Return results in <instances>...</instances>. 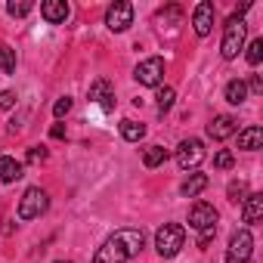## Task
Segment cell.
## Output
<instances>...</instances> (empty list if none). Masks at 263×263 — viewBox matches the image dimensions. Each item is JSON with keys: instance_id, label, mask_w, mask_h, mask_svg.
Segmentation results:
<instances>
[{"instance_id": "cell-1", "label": "cell", "mask_w": 263, "mask_h": 263, "mask_svg": "<svg viewBox=\"0 0 263 263\" xmlns=\"http://www.w3.org/2000/svg\"><path fill=\"white\" fill-rule=\"evenodd\" d=\"M143 245H146L143 229H118L99 245V251L93 254V263H124L130 257H137Z\"/></svg>"}, {"instance_id": "cell-2", "label": "cell", "mask_w": 263, "mask_h": 263, "mask_svg": "<svg viewBox=\"0 0 263 263\" xmlns=\"http://www.w3.org/2000/svg\"><path fill=\"white\" fill-rule=\"evenodd\" d=\"M245 34H248V25L241 16H229L226 25H223V41H220V53L223 59H235L241 50H245Z\"/></svg>"}, {"instance_id": "cell-3", "label": "cell", "mask_w": 263, "mask_h": 263, "mask_svg": "<svg viewBox=\"0 0 263 263\" xmlns=\"http://www.w3.org/2000/svg\"><path fill=\"white\" fill-rule=\"evenodd\" d=\"M183 241H186V229L177 226V223H164V226L155 232V251H158L164 260L174 257V254H180Z\"/></svg>"}, {"instance_id": "cell-4", "label": "cell", "mask_w": 263, "mask_h": 263, "mask_svg": "<svg viewBox=\"0 0 263 263\" xmlns=\"http://www.w3.org/2000/svg\"><path fill=\"white\" fill-rule=\"evenodd\" d=\"M47 208H50V195H47L41 186H31V189H25V195H22V201H19V217H22V220H34V217H41Z\"/></svg>"}, {"instance_id": "cell-5", "label": "cell", "mask_w": 263, "mask_h": 263, "mask_svg": "<svg viewBox=\"0 0 263 263\" xmlns=\"http://www.w3.org/2000/svg\"><path fill=\"white\" fill-rule=\"evenodd\" d=\"M251 254H254V235L248 229L232 232L226 248V263H251Z\"/></svg>"}, {"instance_id": "cell-6", "label": "cell", "mask_w": 263, "mask_h": 263, "mask_svg": "<svg viewBox=\"0 0 263 263\" xmlns=\"http://www.w3.org/2000/svg\"><path fill=\"white\" fill-rule=\"evenodd\" d=\"M105 25H108V31H115V34L127 31L130 25H134V7H130L127 0H118V4H111V7L105 10Z\"/></svg>"}, {"instance_id": "cell-7", "label": "cell", "mask_w": 263, "mask_h": 263, "mask_svg": "<svg viewBox=\"0 0 263 263\" xmlns=\"http://www.w3.org/2000/svg\"><path fill=\"white\" fill-rule=\"evenodd\" d=\"M134 78L143 84V87H161V78H164V59L161 56H149L137 65Z\"/></svg>"}, {"instance_id": "cell-8", "label": "cell", "mask_w": 263, "mask_h": 263, "mask_svg": "<svg viewBox=\"0 0 263 263\" xmlns=\"http://www.w3.org/2000/svg\"><path fill=\"white\" fill-rule=\"evenodd\" d=\"M204 161V143L201 140H183L180 146H177V164L183 167V171H192V167H198Z\"/></svg>"}, {"instance_id": "cell-9", "label": "cell", "mask_w": 263, "mask_h": 263, "mask_svg": "<svg viewBox=\"0 0 263 263\" xmlns=\"http://www.w3.org/2000/svg\"><path fill=\"white\" fill-rule=\"evenodd\" d=\"M189 226L198 229V232H211V229H217V208L208 204V201H195L192 211H189Z\"/></svg>"}, {"instance_id": "cell-10", "label": "cell", "mask_w": 263, "mask_h": 263, "mask_svg": "<svg viewBox=\"0 0 263 263\" xmlns=\"http://www.w3.org/2000/svg\"><path fill=\"white\" fill-rule=\"evenodd\" d=\"M214 4L211 0H201V4L195 7V13H192V28H195V34L198 37H208L211 34V28H214Z\"/></svg>"}, {"instance_id": "cell-11", "label": "cell", "mask_w": 263, "mask_h": 263, "mask_svg": "<svg viewBox=\"0 0 263 263\" xmlns=\"http://www.w3.org/2000/svg\"><path fill=\"white\" fill-rule=\"evenodd\" d=\"M238 130V121L232 118V115H217L211 124H208V137L214 140V143H223V140H229L232 134Z\"/></svg>"}, {"instance_id": "cell-12", "label": "cell", "mask_w": 263, "mask_h": 263, "mask_svg": "<svg viewBox=\"0 0 263 263\" xmlns=\"http://www.w3.org/2000/svg\"><path fill=\"white\" fill-rule=\"evenodd\" d=\"M90 102H99L105 111H111V108H115V90H111V81H105V78L93 81V84H90Z\"/></svg>"}, {"instance_id": "cell-13", "label": "cell", "mask_w": 263, "mask_h": 263, "mask_svg": "<svg viewBox=\"0 0 263 263\" xmlns=\"http://www.w3.org/2000/svg\"><path fill=\"white\" fill-rule=\"evenodd\" d=\"M41 16L50 25H62L68 19V4L65 0H47V4H41Z\"/></svg>"}, {"instance_id": "cell-14", "label": "cell", "mask_w": 263, "mask_h": 263, "mask_svg": "<svg viewBox=\"0 0 263 263\" xmlns=\"http://www.w3.org/2000/svg\"><path fill=\"white\" fill-rule=\"evenodd\" d=\"M260 217H263V195L260 192L245 195V201H241V220L245 223H257Z\"/></svg>"}, {"instance_id": "cell-15", "label": "cell", "mask_w": 263, "mask_h": 263, "mask_svg": "<svg viewBox=\"0 0 263 263\" xmlns=\"http://www.w3.org/2000/svg\"><path fill=\"white\" fill-rule=\"evenodd\" d=\"M22 177H25V164L22 161H16L10 155H0V180H4V183H16Z\"/></svg>"}, {"instance_id": "cell-16", "label": "cell", "mask_w": 263, "mask_h": 263, "mask_svg": "<svg viewBox=\"0 0 263 263\" xmlns=\"http://www.w3.org/2000/svg\"><path fill=\"white\" fill-rule=\"evenodd\" d=\"M260 146H263V127L251 124V127H245L241 134H238V149H245V152H257Z\"/></svg>"}, {"instance_id": "cell-17", "label": "cell", "mask_w": 263, "mask_h": 263, "mask_svg": "<svg viewBox=\"0 0 263 263\" xmlns=\"http://www.w3.org/2000/svg\"><path fill=\"white\" fill-rule=\"evenodd\" d=\"M223 96H226L229 105H241V102L248 99V87H245V81H241V78H232V81L223 87Z\"/></svg>"}, {"instance_id": "cell-18", "label": "cell", "mask_w": 263, "mask_h": 263, "mask_svg": "<svg viewBox=\"0 0 263 263\" xmlns=\"http://www.w3.org/2000/svg\"><path fill=\"white\" fill-rule=\"evenodd\" d=\"M121 137H124L127 143H140V140L146 137V124H137V121L124 118V121H121Z\"/></svg>"}, {"instance_id": "cell-19", "label": "cell", "mask_w": 263, "mask_h": 263, "mask_svg": "<svg viewBox=\"0 0 263 263\" xmlns=\"http://www.w3.org/2000/svg\"><path fill=\"white\" fill-rule=\"evenodd\" d=\"M208 183H211V180H208L204 174H192V177L183 183V189H180V192H183L186 198H195L198 192H204V189H208Z\"/></svg>"}, {"instance_id": "cell-20", "label": "cell", "mask_w": 263, "mask_h": 263, "mask_svg": "<svg viewBox=\"0 0 263 263\" xmlns=\"http://www.w3.org/2000/svg\"><path fill=\"white\" fill-rule=\"evenodd\" d=\"M167 161V149L164 146H149L146 152H143V164L152 171V167H158V164H164Z\"/></svg>"}, {"instance_id": "cell-21", "label": "cell", "mask_w": 263, "mask_h": 263, "mask_svg": "<svg viewBox=\"0 0 263 263\" xmlns=\"http://www.w3.org/2000/svg\"><path fill=\"white\" fill-rule=\"evenodd\" d=\"M0 71H4V74L16 71V50L7 47V44H0Z\"/></svg>"}, {"instance_id": "cell-22", "label": "cell", "mask_w": 263, "mask_h": 263, "mask_svg": "<svg viewBox=\"0 0 263 263\" xmlns=\"http://www.w3.org/2000/svg\"><path fill=\"white\" fill-rule=\"evenodd\" d=\"M155 99H158V102H155V105H158V111L164 115V111H171V108H174V99H177V93H174V87H161Z\"/></svg>"}, {"instance_id": "cell-23", "label": "cell", "mask_w": 263, "mask_h": 263, "mask_svg": "<svg viewBox=\"0 0 263 263\" xmlns=\"http://www.w3.org/2000/svg\"><path fill=\"white\" fill-rule=\"evenodd\" d=\"M245 59H248V65H260V59H263V37H254V41L248 44Z\"/></svg>"}, {"instance_id": "cell-24", "label": "cell", "mask_w": 263, "mask_h": 263, "mask_svg": "<svg viewBox=\"0 0 263 263\" xmlns=\"http://www.w3.org/2000/svg\"><path fill=\"white\" fill-rule=\"evenodd\" d=\"M31 10H34V4H31V0H19V4L13 0V4H7V13H10L13 19H22V16H28Z\"/></svg>"}, {"instance_id": "cell-25", "label": "cell", "mask_w": 263, "mask_h": 263, "mask_svg": "<svg viewBox=\"0 0 263 263\" xmlns=\"http://www.w3.org/2000/svg\"><path fill=\"white\" fill-rule=\"evenodd\" d=\"M245 192H248V186H245V180H238V183L232 180V183H229V189H226V195H229V201H235V204H238V201H245Z\"/></svg>"}, {"instance_id": "cell-26", "label": "cell", "mask_w": 263, "mask_h": 263, "mask_svg": "<svg viewBox=\"0 0 263 263\" xmlns=\"http://www.w3.org/2000/svg\"><path fill=\"white\" fill-rule=\"evenodd\" d=\"M235 164V158H232V152L229 149H220L217 155H214V167H220V171H229Z\"/></svg>"}, {"instance_id": "cell-27", "label": "cell", "mask_w": 263, "mask_h": 263, "mask_svg": "<svg viewBox=\"0 0 263 263\" xmlns=\"http://www.w3.org/2000/svg\"><path fill=\"white\" fill-rule=\"evenodd\" d=\"M71 111V96H62V99H56V105H53V115L56 118H65Z\"/></svg>"}, {"instance_id": "cell-28", "label": "cell", "mask_w": 263, "mask_h": 263, "mask_svg": "<svg viewBox=\"0 0 263 263\" xmlns=\"http://www.w3.org/2000/svg\"><path fill=\"white\" fill-rule=\"evenodd\" d=\"M47 161V146H31L28 149V164H41Z\"/></svg>"}, {"instance_id": "cell-29", "label": "cell", "mask_w": 263, "mask_h": 263, "mask_svg": "<svg viewBox=\"0 0 263 263\" xmlns=\"http://www.w3.org/2000/svg\"><path fill=\"white\" fill-rule=\"evenodd\" d=\"M16 99H19V96H16L13 90H4V93H0V111H10V108L16 105Z\"/></svg>"}, {"instance_id": "cell-30", "label": "cell", "mask_w": 263, "mask_h": 263, "mask_svg": "<svg viewBox=\"0 0 263 263\" xmlns=\"http://www.w3.org/2000/svg\"><path fill=\"white\" fill-rule=\"evenodd\" d=\"M248 93H263V78L260 74H251V81H245Z\"/></svg>"}, {"instance_id": "cell-31", "label": "cell", "mask_w": 263, "mask_h": 263, "mask_svg": "<svg viewBox=\"0 0 263 263\" xmlns=\"http://www.w3.org/2000/svg\"><path fill=\"white\" fill-rule=\"evenodd\" d=\"M214 232H217V229H211V232H201V238H198V248H208V245H211V238H214Z\"/></svg>"}, {"instance_id": "cell-32", "label": "cell", "mask_w": 263, "mask_h": 263, "mask_svg": "<svg viewBox=\"0 0 263 263\" xmlns=\"http://www.w3.org/2000/svg\"><path fill=\"white\" fill-rule=\"evenodd\" d=\"M50 134H53V140H62V137H65V127H62V124H56Z\"/></svg>"}]
</instances>
